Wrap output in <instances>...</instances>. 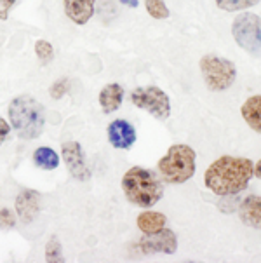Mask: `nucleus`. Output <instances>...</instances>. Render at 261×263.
<instances>
[{
	"label": "nucleus",
	"mask_w": 261,
	"mask_h": 263,
	"mask_svg": "<svg viewBox=\"0 0 261 263\" xmlns=\"http://www.w3.org/2000/svg\"><path fill=\"white\" fill-rule=\"evenodd\" d=\"M254 176L253 160L244 157L223 155L207 167L204 183L211 192L221 197H230L246 190L251 178Z\"/></svg>",
	"instance_id": "obj_1"
},
{
	"label": "nucleus",
	"mask_w": 261,
	"mask_h": 263,
	"mask_svg": "<svg viewBox=\"0 0 261 263\" xmlns=\"http://www.w3.org/2000/svg\"><path fill=\"white\" fill-rule=\"evenodd\" d=\"M9 120L21 140H37L46 127V114L41 101L30 95H19L9 105Z\"/></svg>",
	"instance_id": "obj_2"
},
{
	"label": "nucleus",
	"mask_w": 261,
	"mask_h": 263,
	"mask_svg": "<svg viewBox=\"0 0 261 263\" xmlns=\"http://www.w3.org/2000/svg\"><path fill=\"white\" fill-rule=\"evenodd\" d=\"M122 190L127 200L138 208L155 206L164 195V185L155 173L134 166L122 176Z\"/></svg>",
	"instance_id": "obj_3"
},
{
	"label": "nucleus",
	"mask_w": 261,
	"mask_h": 263,
	"mask_svg": "<svg viewBox=\"0 0 261 263\" xmlns=\"http://www.w3.org/2000/svg\"><path fill=\"white\" fill-rule=\"evenodd\" d=\"M195 157L197 154L192 146L176 143L158 160V173L171 185L185 183L195 175Z\"/></svg>",
	"instance_id": "obj_4"
},
{
	"label": "nucleus",
	"mask_w": 261,
	"mask_h": 263,
	"mask_svg": "<svg viewBox=\"0 0 261 263\" xmlns=\"http://www.w3.org/2000/svg\"><path fill=\"white\" fill-rule=\"evenodd\" d=\"M200 72L211 91H225L235 82L237 68L230 60L218 54H206L200 60Z\"/></svg>",
	"instance_id": "obj_5"
},
{
	"label": "nucleus",
	"mask_w": 261,
	"mask_h": 263,
	"mask_svg": "<svg viewBox=\"0 0 261 263\" xmlns=\"http://www.w3.org/2000/svg\"><path fill=\"white\" fill-rule=\"evenodd\" d=\"M232 33L246 52L261 58V17L253 12H242L233 20Z\"/></svg>",
	"instance_id": "obj_6"
},
{
	"label": "nucleus",
	"mask_w": 261,
	"mask_h": 263,
	"mask_svg": "<svg viewBox=\"0 0 261 263\" xmlns=\"http://www.w3.org/2000/svg\"><path fill=\"white\" fill-rule=\"evenodd\" d=\"M131 101L141 110H147L157 120H167L171 115V100L160 87L145 86L131 92Z\"/></svg>",
	"instance_id": "obj_7"
},
{
	"label": "nucleus",
	"mask_w": 261,
	"mask_h": 263,
	"mask_svg": "<svg viewBox=\"0 0 261 263\" xmlns=\"http://www.w3.org/2000/svg\"><path fill=\"white\" fill-rule=\"evenodd\" d=\"M61 155H63L66 169L75 180L87 181L92 176L86 154H84V148L78 141H66V143L61 145Z\"/></svg>",
	"instance_id": "obj_8"
},
{
	"label": "nucleus",
	"mask_w": 261,
	"mask_h": 263,
	"mask_svg": "<svg viewBox=\"0 0 261 263\" xmlns=\"http://www.w3.org/2000/svg\"><path fill=\"white\" fill-rule=\"evenodd\" d=\"M138 249L143 255H153V253H164V255H174L178 249V237L171 229H164L157 234H145L139 239Z\"/></svg>",
	"instance_id": "obj_9"
},
{
	"label": "nucleus",
	"mask_w": 261,
	"mask_h": 263,
	"mask_svg": "<svg viewBox=\"0 0 261 263\" xmlns=\"http://www.w3.org/2000/svg\"><path fill=\"white\" fill-rule=\"evenodd\" d=\"M136 129L129 120L117 119L112 120L108 126V141L112 143L113 148L118 150H129L136 143Z\"/></svg>",
	"instance_id": "obj_10"
},
{
	"label": "nucleus",
	"mask_w": 261,
	"mask_h": 263,
	"mask_svg": "<svg viewBox=\"0 0 261 263\" xmlns=\"http://www.w3.org/2000/svg\"><path fill=\"white\" fill-rule=\"evenodd\" d=\"M16 215L21 220V223L30 225L37 218L38 211H41V195L37 190L26 189L21 190L16 197Z\"/></svg>",
	"instance_id": "obj_11"
},
{
	"label": "nucleus",
	"mask_w": 261,
	"mask_h": 263,
	"mask_svg": "<svg viewBox=\"0 0 261 263\" xmlns=\"http://www.w3.org/2000/svg\"><path fill=\"white\" fill-rule=\"evenodd\" d=\"M94 4L96 0H63L65 14L75 25L82 26L94 14Z\"/></svg>",
	"instance_id": "obj_12"
},
{
	"label": "nucleus",
	"mask_w": 261,
	"mask_h": 263,
	"mask_svg": "<svg viewBox=\"0 0 261 263\" xmlns=\"http://www.w3.org/2000/svg\"><path fill=\"white\" fill-rule=\"evenodd\" d=\"M240 221L251 229L261 230V195H249L238 208Z\"/></svg>",
	"instance_id": "obj_13"
},
{
	"label": "nucleus",
	"mask_w": 261,
	"mask_h": 263,
	"mask_svg": "<svg viewBox=\"0 0 261 263\" xmlns=\"http://www.w3.org/2000/svg\"><path fill=\"white\" fill-rule=\"evenodd\" d=\"M124 100V89L121 84H106L99 92V105L103 114H113L118 110Z\"/></svg>",
	"instance_id": "obj_14"
},
{
	"label": "nucleus",
	"mask_w": 261,
	"mask_h": 263,
	"mask_svg": "<svg viewBox=\"0 0 261 263\" xmlns=\"http://www.w3.org/2000/svg\"><path fill=\"white\" fill-rule=\"evenodd\" d=\"M240 112L247 126L261 135V95L247 98L244 105H242Z\"/></svg>",
	"instance_id": "obj_15"
},
{
	"label": "nucleus",
	"mask_w": 261,
	"mask_h": 263,
	"mask_svg": "<svg viewBox=\"0 0 261 263\" xmlns=\"http://www.w3.org/2000/svg\"><path fill=\"white\" fill-rule=\"evenodd\" d=\"M166 221H167V218L166 215H162V213L145 211L138 216L136 223H138V229L143 232V234H157V232H160L164 227H166Z\"/></svg>",
	"instance_id": "obj_16"
},
{
	"label": "nucleus",
	"mask_w": 261,
	"mask_h": 263,
	"mask_svg": "<svg viewBox=\"0 0 261 263\" xmlns=\"http://www.w3.org/2000/svg\"><path fill=\"white\" fill-rule=\"evenodd\" d=\"M33 162L37 167L46 169V171H52L59 166V155L49 146H38L33 152Z\"/></svg>",
	"instance_id": "obj_17"
},
{
	"label": "nucleus",
	"mask_w": 261,
	"mask_h": 263,
	"mask_svg": "<svg viewBox=\"0 0 261 263\" xmlns=\"http://www.w3.org/2000/svg\"><path fill=\"white\" fill-rule=\"evenodd\" d=\"M46 261L47 263H63L66 261L63 256V246H61V240L52 235V237L47 240L46 246Z\"/></svg>",
	"instance_id": "obj_18"
},
{
	"label": "nucleus",
	"mask_w": 261,
	"mask_h": 263,
	"mask_svg": "<svg viewBox=\"0 0 261 263\" xmlns=\"http://www.w3.org/2000/svg\"><path fill=\"white\" fill-rule=\"evenodd\" d=\"M216 6L227 12H235V11H244V9L254 7L256 4H259L261 0H214Z\"/></svg>",
	"instance_id": "obj_19"
},
{
	"label": "nucleus",
	"mask_w": 261,
	"mask_h": 263,
	"mask_svg": "<svg viewBox=\"0 0 261 263\" xmlns=\"http://www.w3.org/2000/svg\"><path fill=\"white\" fill-rule=\"evenodd\" d=\"M147 12L155 20H167L169 17V9H167L166 0H145Z\"/></svg>",
	"instance_id": "obj_20"
},
{
	"label": "nucleus",
	"mask_w": 261,
	"mask_h": 263,
	"mask_svg": "<svg viewBox=\"0 0 261 263\" xmlns=\"http://www.w3.org/2000/svg\"><path fill=\"white\" fill-rule=\"evenodd\" d=\"M35 54H37V58L42 61L44 65H47L52 58H54V47H52L51 42L41 39V40L35 42Z\"/></svg>",
	"instance_id": "obj_21"
},
{
	"label": "nucleus",
	"mask_w": 261,
	"mask_h": 263,
	"mask_svg": "<svg viewBox=\"0 0 261 263\" xmlns=\"http://www.w3.org/2000/svg\"><path fill=\"white\" fill-rule=\"evenodd\" d=\"M68 89H70V80L66 77H61L49 87V95L52 100H61L68 92Z\"/></svg>",
	"instance_id": "obj_22"
},
{
	"label": "nucleus",
	"mask_w": 261,
	"mask_h": 263,
	"mask_svg": "<svg viewBox=\"0 0 261 263\" xmlns=\"http://www.w3.org/2000/svg\"><path fill=\"white\" fill-rule=\"evenodd\" d=\"M16 225V216L11 209L2 208L0 209V227L2 229H12Z\"/></svg>",
	"instance_id": "obj_23"
},
{
	"label": "nucleus",
	"mask_w": 261,
	"mask_h": 263,
	"mask_svg": "<svg viewBox=\"0 0 261 263\" xmlns=\"http://www.w3.org/2000/svg\"><path fill=\"white\" fill-rule=\"evenodd\" d=\"M17 0H0V20L6 21L9 17V12H11V9L14 7V4Z\"/></svg>",
	"instance_id": "obj_24"
},
{
	"label": "nucleus",
	"mask_w": 261,
	"mask_h": 263,
	"mask_svg": "<svg viewBox=\"0 0 261 263\" xmlns=\"http://www.w3.org/2000/svg\"><path fill=\"white\" fill-rule=\"evenodd\" d=\"M9 135H11V126H9L7 120H4L0 117V146L4 145V141L7 140Z\"/></svg>",
	"instance_id": "obj_25"
},
{
	"label": "nucleus",
	"mask_w": 261,
	"mask_h": 263,
	"mask_svg": "<svg viewBox=\"0 0 261 263\" xmlns=\"http://www.w3.org/2000/svg\"><path fill=\"white\" fill-rule=\"evenodd\" d=\"M121 4H122V6L131 7V9H136L139 6V0H121Z\"/></svg>",
	"instance_id": "obj_26"
},
{
	"label": "nucleus",
	"mask_w": 261,
	"mask_h": 263,
	"mask_svg": "<svg viewBox=\"0 0 261 263\" xmlns=\"http://www.w3.org/2000/svg\"><path fill=\"white\" fill-rule=\"evenodd\" d=\"M254 175L261 180V160H258V162H256V166H254Z\"/></svg>",
	"instance_id": "obj_27"
}]
</instances>
